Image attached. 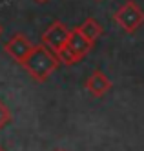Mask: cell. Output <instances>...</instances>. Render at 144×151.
I'll list each match as a JSON object with an SVG mask.
<instances>
[{"instance_id":"obj_1","label":"cell","mask_w":144,"mask_h":151,"mask_svg":"<svg viewBox=\"0 0 144 151\" xmlns=\"http://www.w3.org/2000/svg\"><path fill=\"white\" fill-rule=\"evenodd\" d=\"M20 66L31 75V78L35 82H46L51 75L57 71V68L60 66V60L49 47L40 44V46L33 47L29 57L22 62Z\"/></svg>"},{"instance_id":"obj_2","label":"cell","mask_w":144,"mask_h":151,"mask_svg":"<svg viewBox=\"0 0 144 151\" xmlns=\"http://www.w3.org/2000/svg\"><path fill=\"white\" fill-rule=\"evenodd\" d=\"M93 42H90L84 33L79 29V26L69 29V37H68V42H66V46L57 53V57L60 60V64L64 66H73V64L80 62L88 53L93 49Z\"/></svg>"},{"instance_id":"obj_3","label":"cell","mask_w":144,"mask_h":151,"mask_svg":"<svg viewBox=\"0 0 144 151\" xmlns=\"http://www.w3.org/2000/svg\"><path fill=\"white\" fill-rule=\"evenodd\" d=\"M113 18L126 33H135L144 24V11L140 9V6L135 0H128V2H124L115 11Z\"/></svg>"},{"instance_id":"obj_4","label":"cell","mask_w":144,"mask_h":151,"mask_svg":"<svg viewBox=\"0 0 144 151\" xmlns=\"http://www.w3.org/2000/svg\"><path fill=\"white\" fill-rule=\"evenodd\" d=\"M68 37H69V29L62 20H55V22L49 24V27L42 33V44L49 47L55 55L66 46L68 42Z\"/></svg>"},{"instance_id":"obj_5","label":"cell","mask_w":144,"mask_h":151,"mask_svg":"<svg viewBox=\"0 0 144 151\" xmlns=\"http://www.w3.org/2000/svg\"><path fill=\"white\" fill-rule=\"evenodd\" d=\"M33 47H35V44H33V42L26 35H22V33L13 35L4 44L6 55H9L11 58H13L15 62H18V64H22V62L29 57V53L33 51Z\"/></svg>"},{"instance_id":"obj_6","label":"cell","mask_w":144,"mask_h":151,"mask_svg":"<svg viewBox=\"0 0 144 151\" xmlns=\"http://www.w3.org/2000/svg\"><path fill=\"white\" fill-rule=\"evenodd\" d=\"M86 89L90 91L91 96L101 99V96H104L109 89H111V80H109L102 71L95 69L90 77H88V80H86Z\"/></svg>"},{"instance_id":"obj_7","label":"cell","mask_w":144,"mask_h":151,"mask_svg":"<svg viewBox=\"0 0 144 151\" xmlns=\"http://www.w3.org/2000/svg\"><path fill=\"white\" fill-rule=\"evenodd\" d=\"M79 29L84 33V37H86L88 40L93 42V44H95V42L101 38V35H102V26L98 24L95 18H86L84 24L79 26Z\"/></svg>"},{"instance_id":"obj_8","label":"cell","mask_w":144,"mask_h":151,"mask_svg":"<svg viewBox=\"0 0 144 151\" xmlns=\"http://www.w3.org/2000/svg\"><path fill=\"white\" fill-rule=\"evenodd\" d=\"M11 120H13V115H11V111H9V107L0 100V129H4Z\"/></svg>"},{"instance_id":"obj_9","label":"cell","mask_w":144,"mask_h":151,"mask_svg":"<svg viewBox=\"0 0 144 151\" xmlns=\"http://www.w3.org/2000/svg\"><path fill=\"white\" fill-rule=\"evenodd\" d=\"M37 2H40V4H44V2H48V0H37Z\"/></svg>"},{"instance_id":"obj_10","label":"cell","mask_w":144,"mask_h":151,"mask_svg":"<svg viewBox=\"0 0 144 151\" xmlns=\"http://www.w3.org/2000/svg\"><path fill=\"white\" fill-rule=\"evenodd\" d=\"M2 31H4V27H2V24H0V35H2Z\"/></svg>"},{"instance_id":"obj_11","label":"cell","mask_w":144,"mask_h":151,"mask_svg":"<svg viewBox=\"0 0 144 151\" xmlns=\"http://www.w3.org/2000/svg\"><path fill=\"white\" fill-rule=\"evenodd\" d=\"M57 151H64V149H57Z\"/></svg>"},{"instance_id":"obj_12","label":"cell","mask_w":144,"mask_h":151,"mask_svg":"<svg viewBox=\"0 0 144 151\" xmlns=\"http://www.w3.org/2000/svg\"><path fill=\"white\" fill-rule=\"evenodd\" d=\"M0 151H4V149H2V147H0Z\"/></svg>"}]
</instances>
